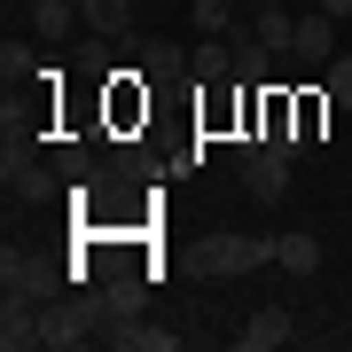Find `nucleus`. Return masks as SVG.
<instances>
[{
    "label": "nucleus",
    "instance_id": "1",
    "mask_svg": "<svg viewBox=\"0 0 352 352\" xmlns=\"http://www.w3.org/2000/svg\"><path fill=\"white\" fill-rule=\"evenodd\" d=\"M39 329H47V352H78L110 329V305H102V289H78V298L39 305Z\"/></svg>",
    "mask_w": 352,
    "mask_h": 352
},
{
    "label": "nucleus",
    "instance_id": "2",
    "mask_svg": "<svg viewBox=\"0 0 352 352\" xmlns=\"http://www.w3.org/2000/svg\"><path fill=\"white\" fill-rule=\"evenodd\" d=\"M0 289H8V298H32V305H55L63 298V266H55L47 251L8 243V251H0Z\"/></svg>",
    "mask_w": 352,
    "mask_h": 352
},
{
    "label": "nucleus",
    "instance_id": "3",
    "mask_svg": "<svg viewBox=\"0 0 352 352\" xmlns=\"http://www.w3.org/2000/svg\"><path fill=\"white\" fill-rule=\"evenodd\" d=\"M196 266L212 282H235V274H251V266H274V235H235V227H219V235H204Z\"/></svg>",
    "mask_w": 352,
    "mask_h": 352
},
{
    "label": "nucleus",
    "instance_id": "4",
    "mask_svg": "<svg viewBox=\"0 0 352 352\" xmlns=\"http://www.w3.org/2000/svg\"><path fill=\"white\" fill-rule=\"evenodd\" d=\"M289 164H298V157H282V149H251V157H243V188H251L258 204H282L289 196Z\"/></svg>",
    "mask_w": 352,
    "mask_h": 352
},
{
    "label": "nucleus",
    "instance_id": "5",
    "mask_svg": "<svg viewBox=\"0 0 352 352\" xmlns=\"http://www.w3.org/2000/svg\"><path fill=\"white\" fill-rule=\"evenodd\" d=\"M289 337H298L289 305H258V314H251V321L235 329V344H243V352H274V344H289Z\"/></svg>",
    "mask_w": 352,
    "mask_h": 352
},
{
    "label": "nucleus",
    "instance_id": "6",
    "mask_svg": "<svg viewBox=\"0 0 352 352\" xmlns=\"http://www.w3.org/2000/svg\"><path fill=\"white\" fill-rule=\"evenodd\" d=\"M32 344H47L39 305H32V298H8V305H0V352H32Z\"/></svg>",
    "mask_w": 352,
    "mask_h": 352
},
{
    "label": "nucleus",
    "instance_id": "7",
    "mask_svg": "<svg viewBox=\"0 0 352 352\" xmlns=\"http://www.w3.org/2000/svg\"><path fill=\"white\" fill-rule=\"evenodd\" d=\"M39 173V126H8V141H0V180H32Z\"/></svg>",
    "mask_w": 352,
    "mask_h": 352
},
{
    "label": "nucleus",
    "instance_id": "8",
    "mask_svg": "<svg viewBox=\"0 0 352 352\" xmlns=\"http://www.w3.org/2000/svg\"><path fill=\"white\" fill-rule=\"evenodd\" d=\"M298 63H329V55H337V16H321V8H305L298 16Z\"/></svg>",
    "mask_w": 352,
    "mask_h": 352
},
{
    "label": "nucleus",
    "instance_id": "9",
    "mask_svg": "<svg viewBox=\"0 0 352 352\" xmlns=\"http://www.w3.org/2000/svg\"><path fill=\"white\" fill-rule=\"evenodd\" d=\"M78 24H87V8H78V0H32V39H71Z\"/></svg>",
    "mask_w": 352,
    "mask_h": 352
},
{
    "label": "nucleus",
    "instance_id": "10",
    "mask_svg": "<svg viewBox=\"0 0 352 352\" xmlns=\"http://www.w3.org/2000/svg\"><path fill=\"white\" fill-rule=\"evenodd\" d=\"M274 266L282 274H321V235H305V227H289V235H274Z\"/></svg>",
    "mask_w": 352,
    "mask_h": 352
},
{
    "label": "nucleus",
    "instance_id": "11",
    "mask_svg": "<svg viewBox=\"0 0 352 352\" xmlns=\"http://www.w3.org/2000/svg\"><path fill=\"white\" fill-rule=\"evenodd\" d=\"M141 71H149L157 87H164V78H196V55L173 47V39H141Z\"/></svg>",
    "mask_w": 352,
    "mask_h": 352
},
{
    "label": "nucleus",
    "instance_id": "12",
    "mask_svg": "<svg viewBox=\"0 0 352 352\" xmlns=\"http://www.w3.org/2000/svg\"><path fill=\"white\" fill-rule=\"evenodd\" d=\"M251 32H258V39H266L274 55H289V47H298V16H289V0H258Z\"/></svg>",
    "mask_w": 352,
    "mask_h": 352
},
{
    "label": "nucleus",
    "instance_id": "13",
    "mask_svg": "<svg viewBox=\"0 0 352 352\" xmlns=\"http://www.w3.org/2000/svg\"><path fill=\"white\" fill-rule=\"evenodd\" d=\"M266 55L274 47H266L258 32H235V87H266Z\"/></svg>",
    "mask_w": 352,
    "mask_h": 352
},
{
    "label": "nucleus",
    "instance_id": "14",
    "mask_svg": "<svg viewBox=\"0 0 352 352\" xmlns=\"http://www.w3.org/2000/svg\"><path fill=\"white\" fill-rule=\"evenodd\" d=\"M102 305H110V321H126V314H141V274H102Z\"/></svg>",
    "mask_w": 352,
    "mask_h": 352
},
{
    "label": "nucleus",
    "instance_id": "15",
    "mask_svg": "<svg viewBox=\"0 0 352 352\" xmlns=\"http://www.w3.org/2000/svg\"><path fill=\"white\" fill-rule=\"evenodd\" d=\"M0 78H8V87H32V78H47V71H39V55L24 39H8V47H0Z\"/></svg>",
    "mask_w": 352,
    "mask_h": 352
},
{
    "label": "nucleus",
    "instance_id": "16",
    "mask_svg": "<svg viewBox=\"0 0 352 352\" xmlns=\"http://www.w3.org/2000/svg\"><path fill=\"white\" fill-rule=\"evenodd\" d=\"M321 94L337 102V110H352V55H329L321 63Z\"/></svg>",
    "mask_w": 352,
    "mask_h": 352
},
{
    "label": "nucleus",
    "instance_id": "17",
    "mask_svg": "<svg viewBox=\"0 0 352 352\" xmlns=\"http://www.w3.org/2000/svg\"><path fill=\"white\" fill-rule=\"evenodd\" d=\"M196 32H212V39H235V0H196Z\"/></svg>",
    "mask_w": 352,
    "mask_h": 352
},
{
    "label": "nucleus",
    "instance_id": "18",
    "mask_svg": "<svg viewBox=\"0 0 352 352\" xmlns=\"http://www.w3.org/2000/svg\"><path fill=\"white\" fill-rule=\"evenodd\" d=\"M78 8H87V24H94V32H118L133 0H78Z\"/></svg>",
    "mask_w": 352,
    "mask_h": 352
},
{
    "label": "nucleus",
    "instance_id": "19",
    "mask_svg": "<svg viewBox=\"0 0 352 352\" xmlns=\"http://www.w3.org/2000/svg\"><path fill=\"white\" fill-rule=\"evenodd\" d=\"M16 196L39 212V204H55V180H47V173H32V180H16Z\"/></svg>",
    "mask_w": 352,
    "mask_h": 352
},
{
    "label": "nucleus",
    "instance_id": "20",
    "mask_svg": "<svg viewBox=\"0 0 352 352\" xmlns=\"http://www.w3.org/2000/svg\"><path fill=\"white\" fill-rule=\"evenodd\" d=\"M55 164H63V180H87V173H94V157H87V149H63Z\"/></svg>",
    "mask_w": 352,
    "mask_h": 352
},
{
    "label": "nucleus",
    "instance_id": "21",
    "mask_svg": "<svg viewBox=\"0 0 352 352\" xmlns=\"http://www.w3.org/2000/svg\"><path fill=\"white\" fill-rule=\"evenodd\" d=\"M321 16H337V24H352V0H314Z\"/></svg>",
    "mask_w": 352,
    "mask_h": 352
}]
</instances>
